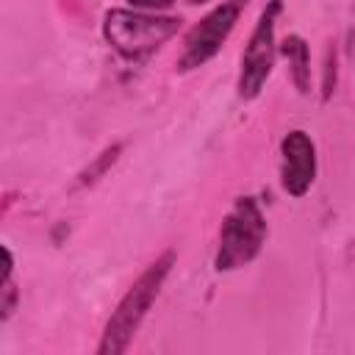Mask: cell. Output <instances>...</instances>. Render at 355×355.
Instances as JSON below:
<instances>
[{"label":"cell","instance_id":"obj_1","mask_svg":"<svg viewBox=\"0 0 355 355\" xmlns=\"http://www.w3.org/2000/svg\"><path fill=\"white\" fill-rule=\"evenodd\" d=\"M175 266V252L166 250L164 255H158L136 280L133 286L122 294V300L116 302L114 313L108 316L105 327H103V338L97 344V355H122L128 349V344L133 341L139 324L144 322L150 305L155 302L166 275Z\"/></svg>","mask_w":355,"mask_h":355},{"label":"cell","instance_id":"obj_2","mask_svg":"<svg viewBox=\"0 0 355 355\" xmlns=\"http://www.w3.org/2000/svg\"><path fill=\"white\" fill-rule=\"evenodd\" d=\"M183 28L180 17H164L136 8H111L103 19V39L122 58L139 61L161 50Z\"/></svg>","mask_w":355,"mask_h":355},{"label":"cell","instance_id":"obj_3","mask_svg":"<svg viewBox=\"0 0 355 355\" xmlns=\"http://www.w3.org/2000/svg\"><path fill=\"white\" fill-rule=\"evenodd\" d=\"M269 233L266 216L255 197H236L233 208L222 219L219 227V244L214 255L216 272H233L239 266H247L263 247Z\"/></svg>","mask_w":355,"mask_h":355},{"label":"cell","instance_id":"obj_4","mask_svg":"<svg viewBox=\"0 0 355 355\" xmlns=\"http://www.w3.org/2000/svg\"><path fill=\"white\" fill-rule=\"evenodd\" d=\"M283 11V0H269L244 44V53H241V67H239V80H236V89H239V97L241 100H255L269 75H272V67H275V58H277V39H275V31H277V17Z\"/></svg>","mask_w":355,"mask_h":355},{"label":"cell","instance_id":"obj_5","mask_svg":"<svg viewBox=\"0 0 355 355\" xmlns=\"http://www.w3.org/2000/svg\"><path fill=\"white\" fill-rule=\"evenodd\" d=\"M247 6H250V0H222L197 25H191L183 36V50L178 55V72H191V69L208 64L222 50V44L233 33V28Z\"/></svg>","mask_w":355,"mask_h":355},{"label":"cell","instance_id":"obj_6","mask_svg":"<svg viewBox=\"0 0 355 355\" xmlns=\"http://www.w3.org/2000/svg\"><path fill=\"white\" fill-rule=\"evenodd\" d=\"M316 180V144L305 130H288L280 141V186L288 197H305Z\"/></svg>","mask_w":355,"mask_h":355},{"label":"cell","instance_id":"obj_7","mask_svg":"<svg viewBox=\"0 0 355 355\" xmlns=\"http://www.w3.org/2000/svg\"><path fill=\"white\" fill-rule=\"evenodd\" d=\"M277 53L288 61V75H291L294 89L300 94H308L311 92V50H308V42L302 36L291 33L277 44Z\"/></svg>","mask_w":355,"mask_h":355},{"label":"cell","instance_id":"obj_8","mask_svg":"<svg viewBox=\"0 0 355 355\" xmlns=\"http://www.w3.org/2000/svg\"><path fill=\"white\" fill-rule=\"evenodd\" d=\"M119 153H122V144H111V147H105L80 175H78V186H92V183H97L111 166H114V161L119 158Z\"/></svg>","mask_w":355,"mask_h":355},{"label":"cell","instance_id":"obj_9","mask_svg":"<svg viewBox=\"0 0 355 355\" xmlns=\"http://www.w3.org/2000/svg\"><path fill=\"white\" fill-rule=\"evenodd\" d=\"M172 3L175 0H128L130 8H136V11H153V14H161V11L172 8Z\"/></svg>","mask_w":355,"mask_h":355},{"label":"cell","instance_id":"obj_10","mask_svg":"<svg viewBox=\"0 0 355 355\" xmlns=\"http://www.w3.org/2000/svg\"><path fill=\"white\" fill-rule=\"evenodd\" d=\"M189 3H194V6H197V3H208V0H189Z\"/></svg>","mask_w":355,"mask_h":355}]
</instances>
